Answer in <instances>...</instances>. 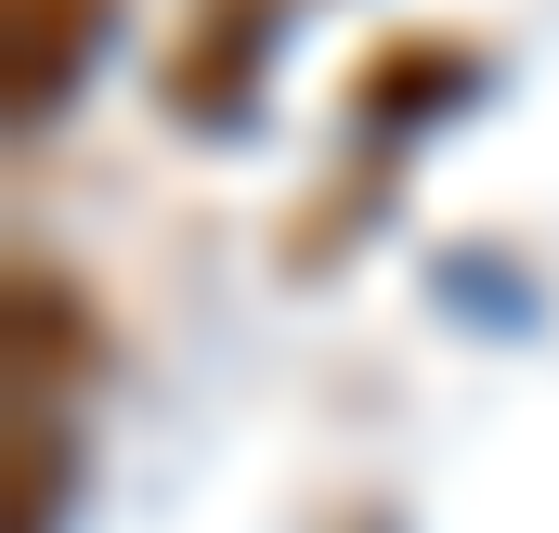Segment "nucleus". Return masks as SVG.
Masks as SVG:
<instances>
[{
  "label": "nucleus",
  "mask_w": 559,
  "mask_h": 533,
  "mask_svg": "<svg viewBox=\"0 0 559 533\" xmlns=\"http://www.w3.org/2000/svg\"><path fill=\"white\" fill-rule=\"evenodd\" d=\"M481 79V52L468 39H442V26H404V39H378L365 66H352V118H429L442 92H468Z\"/></svg>",
  "instance_id": "nucleus-4"
},
{
  "label": "nucleus",
  "mask_w": 559,
  "mask_h": 533,
  "mask_svg": "<svg viewBox=\"0 0 559 533\" xmlns=\"http://www.w3.org/2000/svg\"><path fill=\"white\" fill-rule=\"evenodd\" d=\"M79 378H92V299L66 273L13 261V416H66Z\"/></svg>",
  "instance_id": "nucleus-2"
},
{
  "label": "nucleus",
  "mask_w": 559,
  "mask_h": 533,
  "mask_svg": "<svg viewBox=\"0 0 559 533\" xmlns=\"http://www.w3.org/2000/svg\"><path fill=\"white\" fill-rule=\"evenodd\" d=\"M92 39H105V0H0V92H13V118H52L79 92Z\"/></svg>",
  "instance_id": "nucleus-3"
},
{
  "label": "nucleus",
  "mask_w": 559,
  "mask_h": 533,
  "mask_svg": "<svg viewBox=\"0 0 559 533\" xmlns=\"http://www.w3.org/2000/svg\"><path fill=\"white\" fill-rule=\"evenodd\" d=\"M261 52H274V0H195V13L169 26V52H156V92H169L195 131H222V118L248 105Z\"/></svg>",
  "instance_id": "nucleus-1"
}]
</instances>
